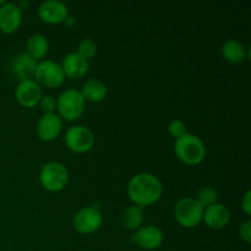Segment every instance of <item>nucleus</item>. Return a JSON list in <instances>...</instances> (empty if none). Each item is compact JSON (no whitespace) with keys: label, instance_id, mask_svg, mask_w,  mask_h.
Returning a JSON list of instances; mask_svg holds the SVG:
<instances>
[{"label":"nucleus","instance_id":"nucleus-1","mask_svg":"<svg viewBox=\"0 0 251 251\" xmlns=\"http://www.w3.org/2000/svg\"><path fill=\"white\" fill-rule=\"evenodd\" d=\"M163 194V185L156 176L140 173L132 176L127 184V195L134 205L145 207L156 203Z\"/></svg>","mask_w":251,"mask_h":251},{"label":"nucleus","instance_id":"nucleus-2","mask_svg":"<svg viewBox=\"0 0 251 251\" xmlns=\"http://www.w3.org/2000/svg\"><path fill=\"white\" fill-rule=\"evenodd\" d=\"M174 152L176 157L189 166H196L201 163L206 156V147L200 137L186 132L183 136L176 139Z\"/></svg>","mask_w":251,"mask_h":251},{"label":"nucleus","instance_id":"nucleus-3","mask_svg":"<svg viewBox=\"0 0 251 251\" xmlns=\"http://www.w3.org/2000/svg\"><path fill=\"white\" fill-rule=\"evenodd\" d=\"M86 100L81 92L75 88L63 91L56 98V109L59 117L68 122H74L82 115L85 110Z\"/></svg>","mask_w":251,"mask_h":251},{"label":"nucleus","instance_id":"nucleus-4","mask_svg":"<svg viewBox=\"0 0 251 251\" xmlns=\"http://www.w3.org/2000/svg\"><path fill=\"white\" fill-rule=\"evenodd\" d=\"M39 180L46 190L58 193L68 185L69 172L60 162H48L42 167Z\"/></svg>","mask_w":251,"mask_h":251},{"label":"nucleus","instance_id":"nucleus-5","mask_svg":"<svg viewBox=\"0 0 251 251\" xmlns=\"http://www.w3.org/2000/svg\"><path fill=\"white\" fill-rule=\"evenodd\" d=\"M174 217L184 228H194L202 222L203 207L196 199L184 198L174 206Z\"/></svg>","mask_w":251,"mask_h":251},{"label":"nucleus","instance_id":"nucleus-6","mask_svg":"<svg viewBox=\"0 0 251 251\" xmlns=\"http://www.w3.org/2000/svg\"><path fill=\"white\" fill-rule=\"evenodd\" d=\"M65 145L70 151L75 153H85L88 152L95 145V135L83 125H75L69 127L65 132Z\"/></svg>","mask_w":251,"mask_h":251},{"label":"nucleus","instance_id":"nucleus-7","mask_svg":"<svg viewBox=\"0 0 251 251\" xmlns=\"http://www.w3.org/2000/svg\"><path fill=\"white\" fill-rule=\"evenodd\" d=\"M36 82L49 88H56L63 85L65 74L58 63L53 60H42L37 64L34 71Z\"/></svg>","mask_w":251,"mask_h":251},{"label":"nucleus","instance_id":"nucleus-8","mask_svg":"<svg viewBox=\"0 0 251 251\" xmlns=\"http://www.w3.org/2000/svg\"><path fill=\"white\" fill-rule=\"evenodd\" d=\"M103 223L102 213L97 207H85L73 218V227L81 234H92L97 232Z\"/></svg>","mask_w":251,"mask_h":251},{"label":"nucleus","instance_id":"nucleus-9","mask_svg":"<svg viewBox=\"0 0 251 251\" xmlns=\"http://www.w3.org/2000/svg\"><path fill=\"white\" fill-rule=\"evenodd\" d=\"M131 240L144 250H156L163 244V232L156 226H144L131 235Z\"/></svg>","mask_w":251,"mask_h":251},{"label":"nucleus","instance_id":"nucleus-10","mask_svg":"<svg viewBox=\"0 0 251 251\" xmlns=\"http://www.w3.org/2000/svg\"><path fill=\"white\" fill-rule=\"evenodd\" d=\"M63 129L61 118L56 113H46L38 119L36 132L43 141H53L60 135Z\"/></svg>","mask_w":251,"mask_h":251},{"label":"nucleus","instance_id":"nucleus-11","mask_svg":"<svg viewBox=\"0 0 251 251\" xmlns=\"http://www.w3.org/2000/svg\"><path fill=\"white\" fill-rule=\"evenodd\" d=\"M16 100L22 107L33 108L39 103L42 98V88L34 80L20 81L15 90Z\"/></svg>","mask_w":251,"mask_h":251},{"label":"nucleus","instance_id":"nucleus-12","mask_svg":"<svg viewBox=\"0 0 251 251\" xmlns=\"http://www.w3.org/2000/svg\"><path fill=\"white\" fill-rule=\"evenodd\" d=\"M38 15L42 21L50 25L61 24L69 16L68 6L60 0H47L38 7Z\"/></svg>","mask_w":251,"mask_h":251},{"label":"nucleus","instance_id":"nucleus-13","mask_svg":"<svg viewBox=\"0 0 251 251\" xmlns=\"http://www.w3.org/2000/svg\"><path fill=\"white\" fill-rule=\"evenodd\" d=\"M22 22V10L16 2H5L0 6V31L14 33Z\"/></svg>","mask_w":251,"mask_h":251},{"label":"nucleus","instance_id":"nucleus-14","mask_svg":"<svg viewBox=\"0 0 251 251\" xmlns=\"http://www.w3.org/2000/svg\"><path fill=\"white\" fill-rule=\"evenodd\" d=\"M202 221L212 229H223L229 223L230 212L227 206L216 202L203 210Z\"/></svg>","mask_w":251,"mask_h":251},{"label":"nucleus","instance_id":"nucleus-15","mask_svg":"<svg viewBox=\"0 0 251 251\" xmlns=\"http://www.w3.org/2000/svg\"><path fill=\"white\" fill-rule=\"evenodd\" d=\"M37 60L29 54L21 53L12 60L11 71L20 81L32 80L34 77V71L37 68Z\"/></svg>","mask_w":251,"mask_h":251},{"label":"nucleus","instance_id":"nucleus-16","mask_svg":"<svg viewBox=\"0 0 251 251\" xmlns=\"http://www.w3.org/2000/svg\"><path fill=\"white\" fill-rule=\"evenodd\" d=\"M60 66L65 76L70 78H81L88 71V61L77 53L66 54Z\"/></svg>","mask_w":251,"mask_h":251},{"label":"nucleus","instance_id":"nucleus-17","mask_svg":"<svg viewBox=\"0 0 251 251\" xmlns=\"http://www.w3.org/2000/svg\"><path fill=\"white\" fill-rule=\"evenodd\" d=\"M80 92L85 100L98 103L107 97L108 87L103 81L98 80V78H90L83 83L82 90Z\"/></svg>","mask_w":251,"mask_h":251},{"label":"nucleus","instance_id":"nucleus-18","mask_svg":"<svg viewBox=\"0 0 251 251\" xmlns=\"http://www.w3.org/2000/svg\"><path fill=\"white\" fill-rule=\"evenodd\" d=\"M222 54L227 61L240 64L249 56L248 49L238 39H227L222 46Z\"/></svg>","mask_w":251,"mask_h":251},{"label":"nucleus","instance_id":"nucleus-19","mask_svg":"<svg viewBox=\"0 0 251 251\" xmlns=\"http://www.w3.org/2000/svg\"><path fill=\"white\" fill-rule=\"evenodd\" d=\"M27 54L32 56L33 59H42L46 56V54L49 50V42L46 36L41 33H34L31 37H28L26 42Z\"/></svg>","mask_w":251,"mask_h":251},{"label":"nucleus","instance_id":"nucleus-20","mask_svg":"<svg viewBox=\"0 0 251 251\" xmlns=\"http://www.w3.org/2000/svg\"><path fill=\"white\" fill-rule=\"evenodd\" d=\"M122 221L123 225L127 229H139L140 227H142V223H144V210H142V207L136 205L129 206L127 208H125L124 213H123Z\"/></svg>","mask_w":251,"mask_h":251},{"label":"nucleus","instance_id":"nucleus-21","mask_svg":"<svg viewBox=\"0 0 251 251\" xmlns=\"http://www.w3.org/2000/svg\"><path fill=\"white\" fill-rule=\"evenodd\" d=\"M217 199H218L217 190L211 188V186H205V188L200 189V190L198 191V198H196V200H198V202L200 203V205L203 207V210H205L206 207H208V206L217 202Z\"/></svg>","mask_w":251,"mask_h":251},{"label":"nucleus","instance_id":"nucleus-22","mask_svg":"<svg viewBox=\"0 0 251 251\" xmlns=\"http://www.w3.org/2000/svg\"><path fill=\"white\" fill-rule=\"evenodd\" d=\"M76 53L80 56H82L83 59L88 61V59L93 58L97 53V44L95 41L90 38H85L78 43L77 46V51Z\"/></svg>","mask_w":251,"mask_h":251},{"label":"nucleus","instance_id":"nucleus-23","mask_svg":"<svg viewBox=\"0 0 251 251\" xmlns=\"http://www.w3.org/2000/svg\"><path fill=\"white\" fill-rule=\"evenodd\" d=\"M168 132L171 136L174 137V139H178V137L183 136V135L186 134L185 123H183L179 119L172 120L168 125Z\"/></svg>","mask_w":251,"mask_h":251},{"label":"nucleus","instance_id":"nucleus-24","mask_svg":"<svg viewBox=\"0 0 251 251\" xmlns=\"http://www.w3.org/2000/svg\"><path fill=\"white\" fill-rule=\"evenodd\" d=\"M38 104L41 105V109L43 110L44 114L46 113H54V110L56 109V100L51 95L42 96Z\"/></svg>","mask_w":251,"mask_h":251},{"label":"nucleus","instance_id":"nucleus-25","mask_svg":"<svg viewBox=\"0 0 251 251\" xmlns=\"http://www.w3.org/2000/svg\"><path fill=\"white\" fill-rule=\"evenodd\" d=\"M239 235L245 243L251 242V222L247 221V222L243 223L239 228Z\"/></svg>","mask_w":251,"mask_h":251},{"label":"nucleus","instance_id":"nucleus-26","mask_svg":"<svg viewBox=\"0 0 251 251\" xmlns=\"http://www.w3.org/2000/svg\"><path fill=\"white\" fill-rule=\"evenodd\" d=\"M242 208L247 216H251V191L248 190L242 199Z\"/></svg>","mask_w":251,"mask_h":251},{"label":"nucleus","instance_id":"nucleus-27","mask_svg":"<svg viewBox=\"0 0 251 251\" xmlns=\"http://www.w3.org/2000/svg\"><path fill=\"white\" fill-rule=\"evenodd\" d=\"M4 4H5L4 0H0V5H4Z\"/></svg>","mask_w":251,"mask_h":251}]
</instances>
